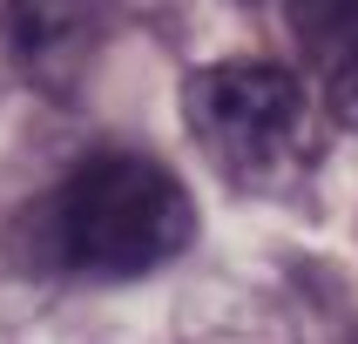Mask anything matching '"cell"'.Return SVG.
<instances>
[{
	"mask_svg": "<svg viewBox=\"0 0 358 344\" xmlns=\"http://www.w3.org/2000/svg\"><path fill=\"white\" fill-rule=\"evenodd\" d=\"M101 40V0H7V47L41 88L68 95Z\"/></svg>",
	"mask_w": 358,
	"mask_h": 344,
	"instance_id": "3957f363",
	"label": "cell"
},
{
	"mask_svg": "<svg viewBox=\"0 0 358 344\" xmlns=\"http://www.w3.org/2000/svg\"><path fill=\"white\" fill-rule=\"evenodd\" d=\"M284 20L324 115L358 128V0H284Z\"/></svg>",
	"mask_w": 358,
	"mask_h": 344,
	"instance_id": "277c9868",
	"label": "cell"
},
{
	"mask_svg": "<svg viewBox=\"0 0 358 344\" xmlns=\"http://www.w3.org/2000/svg\"><path fill=\"white\" fill-rule=\"evenodd\" d=\"M182 121L230 189L298 196L324 162L318 95L278 61H210L182 81Z\"/></svg>",
	"mask_w": 358,
	"mask_h": 344,
	"instance_id": "7a4b0ae2",
	"label": "cell"
},
{
	"mask_svg": "<svg viewBox=\"0 0 358 344\" xmlns=\"http://www.w3.org/2000/svg\"><path fill=\"white\" fill-rule=\"evenodd\" d=\"M196 237V202L162 169L156 156L136 149H101L75 162L20 223V257L34 270L81 283H129L176 263Z\"/></svg>",
	"mask_w": 358,
	"mask_h": 344,
	"instance_id": "6da1fadb",
	"label": "cell"
}]
</instances>
